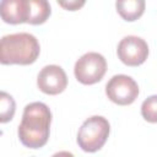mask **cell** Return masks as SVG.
<instances>
[{
    "label": "cell",
    "mask_w": 157,
    "mask_h": 157,
    "mask_svg": "<svg viewBox=\"0 0 157 157\" xmlns=\"http://www.w3.org/2000/svg\"><path fill=\"white\" fill-rule=\"evenodd\" d=\"M16 110V104L13 98L6 93L1 92L0 94V121L1 123H7L13 118Z\"/></svg>",
    "instance_id": "8fae6325"
},
{
    "label": "cell",
    "mask_w": 157,
    "mask_h": 157,
    "mask_svg": "<svg viewBox=\"0 0 157 157\" xmlns=\"http://www.w3.org/2000/svg\"><path fill=\"white\" fill-rule=\"evenodd\" d=\"M141 115L150 123H157V94L150 96L142 102Z\"/></svg>",
    "instance_id": "7c38bea8"
},
{
    "label": "cell",
    "mask_w": 157,
    "mask_h": 157,
    "mask_svg": "<svg viewBox=\"0 0 157 157\" xmlns=\"http://www.w3.org/2000/svg\"><path fill=\"white\" fill-rule=\"evenodd\" d=\"M107 97L119 105L131 104L139 96L136 81L128 75H114L105 85Z\"/></svg>",
    "instance_id": "5b68a950"
},
{
    "label": "cell",
    "mask_w": 157,
    "mask_h": 157,
    "mask_svg": "<svg viewBox=\"0 0 157 157\" xmlns=\"http://www.w3.org/2000/svg\"><path fill=\"white\" fill-rule=\"evenodd\" d=\"M52 113L47 104L33 102L25 107L21 124L18 125V139L28 148L43 147L50 131Z\"/></svg>",
    "instance_id": "6da1fadb"
},
{
    "label": "cell",
    "mask_w": 157,
    "mask_h": 157,
    "mask_svg": "<svg viewBox=\"0 0 157 157\" xmlns=\"http://www.w3.org/2000/svg\"><path fill=\"white\" fill-rule=\"evenodd\" d=\"M58 4L66 9V10H70V11H75V10H78L80 7H82L85 5V1H77V0H71V1H58Z\"/></svg>",
    "instance_id": "4fadbf2b"
},
{
    "label": "cell",
    "mask_w": 157,
    "mask_h": 157,
    "mask_svg": "<svg viewBox=\"0 0 157 157\" xmlns=\"http://www.w3.org/2000/svg\"><path fill=\"white\" fill-rule=\"evenodd\" d=\"M40 53L38 39L26 32L7 34L0 42V61L4 65L33 64Z\"/></svg>",
    "instance_id": "7a4b0ae2"
},
{
    "label": "cell",
    "mask_w": 157,
    "mask_h": 157,
    "mask_svg": "<svg viewBox=\"0 0 157 157\" xmlns=\"http://www.w3.org/2000/svg\"><path fill=\"white\" fill-rule=\"evenodd\" d=\"M50 5L45 0H28V21L31 25H42L50 16Z\"/></svg>",
    "instance_id": "30bf717a"
},
{
    "label": "cell",
    "mask_w": 157,
    "mask_h": 157,
    "mask_svg": "<svg viewBox=\"0 0 157 157\" xmlns=\"http://www.w3.org/2000/svg\"><path fill=\"white\" fill-rule=\"evenodd\" d=\"M52 157H75L71 152H67V151H60V152H56L54 153Z\"/></svg>",
    "instance_id": "5bb4252c"
},
{
    "label": "cell",
    "mask_w": 157,
    "mask_h": 157,
    "mask_svg": "<svg viewBox=\"0 0 157 157\" xmlns=\"http://www.w3.org/2000/svg\"><path fill=\"white\" fill-rule=\"evenodd\" d=\"M145 6L146 2L144 0H125L115 2L118 13L125 21H135L141 17L145 11Z\"/></svg>",
    "instance_id": "9c48e42d"
},
{
    "label": "cell",
    "mask_w": 157,
    "mask_h": 157,
    "mask_svg": "<svg viewBox=\"0 0 157 157\" xmlns=\"http://www.w3.org/2000/svg\"><path fill=\"white\" fill-rule=\"evenodd\" d=\"M110 131L109 121L101 115L86 119L78 129L77 144L85 152H96L103 147Z\"/></svg>",
    "instance_id": "3957f363"
},
{
    "label": "cell",
    "mask_w": 157,
    "mask_h": 157,
    "mask_svg": "<svg viewBox=\"0 0 157 157\" xmlns=\"http://www.w3.org/2000/svg\"><path fill=\"white\" fill-rule=\"evenodd\" d=\"M107 71V61L104 56L96 52L83 54L75 64L74 72L78 82L83 85H93L101 81Z\"/></svg>",
    "instance_id": "277c9868"
},
{
    "label": "cell",
    "mask_w": 157,
    "mask_h": 157,
    "mask_svg": "<svg viewBox=\"0 0 157 157\" xmlns=\"http://www.w3.org/2000/svg\"><path fill=\"white\" fill-rule=\"evenodd\" d=\"M37 86L45 94H59L67 86L66 74L59 65H47L38 74Z\"/></svg>",
    "instance_id": "52a82bcc"
},
{
    "label": "cell",
    "mask_w": 157,
    "mask_h": 157,
    "mask_svg": "<svg viewBox=\"0 0 157 157\" xmlns=\"http://www.w3.org/2000/svg\"><path fill=\"white\" fill-rule=\"evenodd\" d=\"M0 15L4 22L18 25L28 21V0H2Z\"/></svg>",
    "instance_id": "ba28073f"
},
{
    "label": "cell",
    "mask_w": 157,
    "mask_h": 157,
    "mask_svg": "<svg viewBox=\"0 0 157 157\" xmlns=\"http://www.w3.org/2000/svg\"><path fill=\"white\" fill-rule=\"evenodd\" d=\"M117 54L123 64L139 66L144 64L148 56V45L145 39L137 36H126L119 42Z\"/></svg>",
    "instance_id": "8992f818"
}]
</instances>
